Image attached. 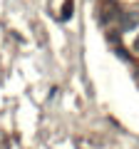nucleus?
Segmentation results:
<instances>
[{
    "label": "nucleus",
    "instance_id": "obj_1",
    "mask_svg": "<svg viewBox=\"0 0 139 149\" xmlns=\"http://www.w3.org/2000/svg\"><path fill=\"white\" fill-rule=\"evenodd\" d=\"M134 25H137V15H134V13H124L122 20H119V27H122V30H132Z\"/></svg>",
    "mask_w": 139,
    "mask_h": 149
},
{
    "label": "nucleus",
    "instance_id": "obj_2",
    "mask_svg": "<svg viewBox=\"0 0 139 149\" xmlns=\"http://www.w3.org/2000/svg\"><path fill=\"white\" fill-rule=\"evenodd\" d=\"M70 17H72V0H67L62 8V20H70Z\"/></svg>",
    "mask_w": 139,
    "mask_h": 149
},
{
    "label": "nucleus",
    "instance_id": "obj_3",
    "mask_svg": "<svg viewBox=\"0 0 139 149\" xmlns=\"http://www.w3.org/2000/svg\"><path fill=\"white\" fill-rule=\"evenodd\" d=\"M134 50H137V52H139V37H137V42H134Z\"/></svg>",
    "mask_w": 139,
    "mask_h": 149
}]
</instances>
